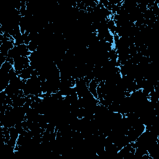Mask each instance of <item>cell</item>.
<instances>
[{"label": "cell", "mask_w": 159, "mask_h": 159, "mask_svg": "<svg viewBox=\"0 0 159 159\" xmlns=\"http://www.w3.org/2000/svg\"><path fill=\"white\" fill-rule=\"evenodd\" d=\"M35 69H34L31 66H29L25 68L22 70L19 73V76L23 80H27L31 78L32 73Z\"/></svg>", "instance_id": "3957f363"}, {"label": "cell", "mask_w": 159, "mask_h": 159, "mask_svg": "<svg viewBox=\"0 0 159 159\" xmlns=\"http://www.w3.org/2000/svg\"><path fill=\"white\" fill-rule=\"evenodd\" d=\"M14 65L13 68L19 75L20 71L30 66V60L28 57H19L14 59Z\"/></svg>", "instance_id": "6da1fadb"}, {"label": "cell", "mask_w": 159, "mask_h": 159, "mask_svg": "<svg viewBox=\"0 0 159 159\" xmlns=\"http://www.w3.org/2000/svg\"><path fill=\"white\" fill-rule=\"evenodd\" d=\"M13 68V65L9 61H6L0 66V72L8 73L9 71Z\"/></svg>", "instance_id": "277c9868"}, {"label": "cell", "mask_w": 159, "mask_h": 159, "mask_svg": "<svg viewBox=\"0 0 159 159\" xmlns=\"http://www.w3.org/2000/svg\"><path fill=\"white\" fill-rule=\"evenodd\" d=\"M28 50H29V52H34L35 51H37V48H38V46H39V43L35 41H30L28 45H27Z\"/></svg>", "instance_id": "5b68a950"}, {"label": "cell", "mask_w": 159, "mask_h": 159, "mask_svg": "<svg viewBox=\"0 0 159 159\" xmlns=\"http://www.w3.org/2000/svg\"><path fill=\"white\" fill-rule=\"evenodd\" d=\"M99 81L96 79L94 78L88 84V88L89 91L91 93V94L98 99V94H97V88L99 85Z\"/></svg>", "instance_id": "7a4b0ae2"}]
</instances>
